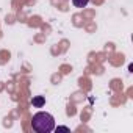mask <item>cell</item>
<instances>
[{"mask_svg": "<svg viewBox=\"0 0 133 133\" xmlns=\"http://www.w3.org/2000/svg\"><path fill=\"white\" fill-rule=\"evenodd\" d=\"M31 103H33L35 108H42V107L45 105V99H44L42 96H36V97H33Z\"/></svg>", "mask_w": 133, "mask_h": 133, "instance_id": "obj_2", "label": "cell"}, {"mask_svg": "<svg viewBox=\"0 0 133 133\" xmlns=\"http://www.w3.org/2000/svg\"><path fill=\"white\" fill-rule=\"evenodd\" d=\"M31 127L38 133H50L55 130V117L47 111H39L31 117Z\"/></svg>", "mask_w": 133, "mask_h": 133, "instance_id": "obj_1", "label": "cell"}, {"mask_svg": "<svg viewBox=\"0 0 133 133\" xmlns=\"http://www.w3.org/2000/svg\"><path fill=\"white\" fill-rule=\"evenodd\" d=\"M56 130H63V131H69L68 127H56Z\"/></svg>", "mask_w": 133, "mask_h": 133, "instance_id": "obj_4", "label": "cell"}, {"mask_svg": "<svg viewBox=\"0 0 133 133\" xmlns=\"http://www.w3.org/2000/svg\"><path fill=\"white\" fill-rule=\"evenodd\" d=\"M89 3V0H72V5L75 8H85Z\"/></svg>", "mask_w": 133, "mask_h": 133, "instance_id": "obj_3", "label": "cell"}]
</instances>
